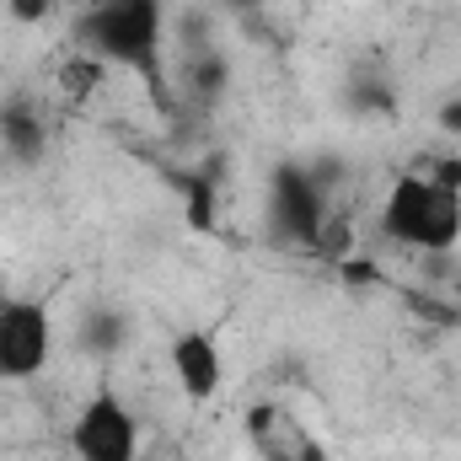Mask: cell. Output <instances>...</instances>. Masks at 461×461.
<instances>
[{
	"instance_id": "6da1fadb",
	"label": "cell",
	"mask_w": 461,
	"mask_h": 461,
	"mask_svg": "<svg viewBox=\"0 0 461 461\" xmlns=\"http://www.w3.org/2000/svg\"><path fill=\"white\" fill-rule=\"evenodd\" d=\"M381 230L408 252H451L461 241V161L440 156L419 172H402L386 188Z\"/></svg>"
},
{
	"instance_id": "7a4b0ae2",
	"label": "cell",
	"mask_w": 461,
	"mask_h": 461,
	"mask_svg": "<svg viewBox=\"0 0 461 461\" xmlns=\"http://www.w3.org/2000/svg\"><path fill=\"white\" fill-rule=\"evenodd\" d=\"M70 38L81 54H92L103 65L156 76L161 43H167V16H161V0H108V5L76 16Z\"/></svg>"
},
{
	"instance_id": "3957f363",
	"label": "cell",
	"mask_w": 461,
	"mask_h": 461,
	"mask_svg": "<svg viewBox=\"0 0 461 461\" xmlns=\"http://www.w3.org/2000/svg\"><path fill=\"white\" fill-rule=\"evenodd\" d=\"M268 221L279 241H295V247H322V230H328V188L312 167L301 161H285L274 167L268 177Z\"/></svg>"
},
{
	"instance_id": "277c9868",
	"label": "cell",
	"mask_w": 461,
	"mask_h": 461,
	"mask_svg": "<svg viewBox=\"0 0 461 461\" xmlns=\"http://www.w3.org/2000/svg\"><path fill=\"white\" fill-rule=\"evenodd\" d=\"M54 359V317L49 301L11 295L0 301V381H32Z\"/></svg>"
},
{
	"instance_id": "5b68a950",
	"label": "cell",
	"mask_w": 461,
	"mask_h": 461,
	"mask_svg": "<svg viewBox=\"0 0 461 461\" xmlns=\"http://www.w3.org/2000/svg\"><path fill=\"white\" fill-rule=\"evenodd\" d=\"M70 451L76 461H140V419L123 408V397L97 392L70 424Z\"/></svg>"
},
{
	"instance_id": "8992f818",
	"label": "cell",
	"mask_w": 461,
	"mask_h": 461,
	"mask_svg": "<svg viewBox=\"0 0 461 461\" xmlns=\"http://www.w3.org/2000/svg\"><path fill=\"white\" fill-rule=\"evenodd\" d=\"M172 381L188 402H210L226 381V354H221V333L215 328H183L172 348H167Z\"/></svg>"
},
{
	"instance_id": "52a82bcc",
	"label": "cell",
	"mask_w": 461,
	"mask_h": 461,
	"mask_svg": "<svg viewBox=\"0 0 461 461\" xmlns=\"http://www.w3.org/2000/svg\"><path fill=\"white\" fill-rule=\"evenodd\" d=\"M0 145H5V156L22 161V167H38V161L49 156V118H43V108H38L32 97L0 103Z\"/></svg>"
},
{
	"instance_id": "ba28073f",
	"label": "cell",
	"mask_w": 461,
	"mask_h": 461,
	"mask_svg": "<svg viewBox=\"0 0 461 461\" xmlns=\"http://www.w3.org/2000/svg\"><path fill=\"white\" fill-rule=\"evenodd\" d=\"M103 81H108V65L92 59V54H70V59H59V70H54L59 103H70V108H86V103L103 92Z\"/></svg>"
},
{
	"instance_id": "9c48e42d",
	"label": "cell",
	"mask_w": 461,
	"mask_h": 461,
	"mask_svg": "<svg viewBox=\"0 0 461 461\" xmlns=\"http://www.w3.org/2000/svg\"><path fill=\"white\" fill-rule=\"evenodd\" d=\"M76 344L86 348V354H97V359L118 354V348H123V317H118V312H86Z\"/></svg>"
},
{
	"instance_id": "30bf717a",
	"label": "cell",
	"mask_w": 461,
	"mask_h": 461,
	"mask_svg": "<svg viewBox=\"0 0 461 461\" xmlns=\"http://www.w3.org/2000/svg\"><path fill=\"white\" fill-rule=\"evenodd\" d=\"M188 81H194L204 97H215V92H221V81H226V65H215V59H199V65H188Z\"/></svg>"
},
{
	"instance_id": "8fae6325",
	"label": "cell",
	"mask_w": 461,
	"mask_h": 461,
	"mask_svg": "<svg viewBox=\"0 0 461 461\" xmlns=\"http://www.w3.org/2000/svg\"><path fill=\"white\" fill-rule=\"evenodd\" d=\"M5 11L32 27V22H49V16H54V0H5Z\"/></svg>"
},
{
	"instance_id": "7c38bea8",
	"label": "cell",
	"mask_w": 461,
	"mask_h": 461,
	"mask_svg": "<svg viewBox=\"0 0 461 461\" xmlns=\"http://www.w3.org/2000/svg\"><path fill=\"white\" fill-rule=\"evenodd\" d=\"M451 306H456V317H461V274H456V285H451Z\"/></svg>"
},
{
	"instance_id": "4fadbf2b",
	"label": "cell",
	"mask_w": 461,
	"mask_h": 461,
	"mask_svg": "<svg viewBox=\"0 0 461 461\" xmlns=\"http://www.w3.org/2000/svg\"><path fill=\"white\" fill-rule=\"evenodd\" d=\"M76 5H81V11H97V5H108V0H76Z\"/></svg>"
}]
</instances>
